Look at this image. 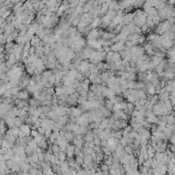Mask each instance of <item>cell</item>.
Instances as JSON below:
<instances>
[{
    "label": "cell",
    "instance_id": "obj_1",
    "mask_svg": "<svg viewBox=\"0 0 175 175\" xmlns=\"http://www.w3.org/2000/svg\"><path fill=\"white\" fill-rule=\"evenodd\" d=\"M31 131H32V127L28 124H24L20 127V134L18 137H29L31 136Z\"/></svg>",
    "mask_w": 175,
    "mask_h": 175
},
{
    "label": "cell",
    "instance_id": "obj_2",
    "mask_svg": "<svg viewBox=\"0 0 175 175\" xmlns=\"http://www.w3.org/2000/svg\"><path fill=\"white\" fill-rule=\"evenodd\" d=\"M76 124H78L79 126H89L90 124V120H89L88 113H84L82 116H80L79 118H77Z\"/></svg>",
    "mask_w": 175,
    "mask_h": 175
},
{
    "label": "cell",
    "instance_id": "obj_3",
    "mask_svg": "<svg viewBox=\"0 0 175 175\" xmlns=\"http://www.w3.org/2000/svg\"><path fill=\"white\" fill-rule=\"evenodd\" d=\"M111 50L113 52H117V53H122L124 50H126V46H125V42H116L111 46Z\"/></svg>",
    "mask_w": 175,
    "mask_h": 175
},
{
    "label": "cell",
    "instance_id": "obj_4",
    "mask_svg": "<svg viewBox=\"0 0 175 175\" xmlns=\"http://www.w3.org/2000/svg\"><path fill=\"white\" fill-rule=\"evenodd\" d=\"M73 145L77 147V149H80L82 150V147L85 145V140H84V137L82 135H76L75 136V139L73 141Z\"/></svg>",
    "mask_w": 175,
    "mask_h": 175
},
{
    "label": "cell",
    "instance_id": "obj_5",
    "mask_svg": "<svg viewBox=\"0 0 175 175\" xmlns=\"http://www.w3.org/2000/svg\"><path fill=\"white\" fill-rule=\"evenodd\" d=\"M79 96H80V94H79L78 92H75L74 94L70 95V96H69V98H68V100H67V102H68V106L74 107V106L78 104V98H79Z\"/></svg>",
    "mask_w": 175,
    "mask_h": 175
},
{
    "label": "cell",
    "instance_id": "obj_6",
    "mask_svg": "<svg viewBox=\"0 0 175 175\" xmlns=\"http://www.w3.org/2000/svg\"><path fill=\"white\" fill-rule=\"evenodd\" d=\"M30 95L31 94L29 93L26 89H24V90H20V91L18 92V94L17 95L15 99H20V100H29V99L31 98Z\"/></svg>",
    "mask_w": 175,
    "mask_h": 175
},
{
    "label": "cell",
    "instance_id": "obj_7",
    "mask_svg": "<svg viewBox=\"0 0 175 175\" xmlns=\"http://www.w3.org/2000/svg\"><path fill=\"white\" fill-rule=\"evenodd\" d=\"M75 151H76V147L72 143H69L68 147H67L66 154L68 159H73V157L75 156Z\"/></svg>",
    "mask_w": 175,
    "mask_h": 175
},
{
    "label": "cell",
    "instance_id": "obj_8",
    "mask_svg": "<svg viewBox=\"0 0 175 175\" xmlns=\"http://www.w3.org/2000/svg\"><path fill=\"white\" fill-rule=\"evenodd\" d=\"M30 44H31V46L32 47H37V46H39V45H41V44H43V42L41 41V39L39 38L38 36H34L33 38L31 39V41H30Z\"/></svg>",
    "mask_w": 175,
    "mask_h": 175
},
{
    "label": "cell",
    "instance_id": "obj_9",
    "mask_svg": "<svg viewBox=\"0 0 175 175\" xmlns=\"http://www.w3.org/2000/svg\"><path fill=\"white\" fill-rule=\"evenodd\" d=\"M75 133L74 132H70V131H65L63 130V137L67 139V141L68 142H72L74 141V139H75Z\"/></svg>",
    "mask_w": 175,
    "mask_h": 175
},
{
    "label": "cell",
    "instance_id": "obj_10",
    "mask_svg": "<svg viewBox=\"0 0 175 175\" xmlns=\"http://www.w3.org/2000/svg\"><path fill=\"white\" fill-rule=\"evenodd\" d=\"M94 137H95V135L93 133V130L90 129L86 134L84 135V140H85V142H92L94 139Z\"/></svg>",
    "mask_w": 175,
    "mask_h": 175
},
{
    "label": "cell",
    "instance_id": "obj_11",
    "mask_svg": "<svg viewBox=\"0 0 175 175\" xmlns=\"http://www.w3.org/2000/svg\"><path fill=\"white\" fill-rule=\"evenodd\" d=\"M104 107H106V109L107 110H109V111L113 112V110H114V107H115V104H114L113 100H111V99H106Z\"/></svg>",
    "mask_w": 175,
    "mask_h": 175
},
{
    "label": "cell",
    "instance_id": "obj_12",
    "mask_svg": "<svg viewBox=\"0 0 175 175\" xmlns=\"http://www.w3.org/2000/svg\"><path fill=\"white\" fill-rule=\"evenodd\" d=\"M38 110H39V112H40L41 114L47 115L51 111V107H47V106H40V107H38Z\"/></svg>",
    "mask_w": 175,
    "mask_h": 175
},
{
    "label": "cell",
    "instance_id": "obj_13",
    "mask_svg": "<svg viewBox=\"0 0 175 175\" xmlns=\"http://www.w3.org/2000/svg\"><path fill=\"white\" fill-rule=\"evenodd\" d=\"M53 74H54V73H53V71H52V70H45V71H44L43 73H42V77L48 80V79L50 78V77L52 76Z\"/></svg>",
    "mask_w": 175,
    "mask_h": 175
},
{
    "label": "cell",
    "instance_id": "obj_14",
    "mask_svg": "<svg viewBox=\"0 0 175 175\" xmlns=\"http://www.w3.org/2000/svg\"><path fill=\"white\" fill-rule=\"evenodd\" d=\"M56 157L58 158V160L61 161V162H65V161H66V159L68 157H67V154H66V152H59L57 154V156H56Z\"/></svg>",
    "mask_w": 175,
    "mask_h": 175
},
{
    "label": "cell",
    "instance_id": "obj_15",
    "mask_svg": "<svg viewBox=\"0 0 175 175\" xmlns=\"http://www.w3.org/2000/svg\"><path fill=\"white\" fill-rule=\"evenodd\" d=\"M93 142H94V145H96V147H100V145H102V139H100V138H99L98 136H95V137H94Z\"/></svg>",
    "mask_w": 175,
    "mask_h": 175
},
{
    "label": "cell",
    "instance_id": "obj_16",
    "mask_svg": "<svg viewBox=\"0 0 175 175\" xmlns=\"http://www.w3.org/2000/svg\"><path fill=\"white\" fill-rule=\"evenodd\" d=\"M125 152H126L127 155H132V147L131 145H127V147H124Z\"/></svg>",
    "mask_w": 175,
    "mask_h": 175
},
{
    "label": "cell",
    "instance_id": "obj_17",
    "mask_svg": "<svg viewBox=\"0 0 175 175\" xmlns=\"http://www.w3.org/2000/svg\"><path fill=\"white\" fill-rule=\"evenodd\" d=\"M39 134V132H38V130L37 129H32V131H31V136L33 137V138H35L37 135Z\"/></svg>",
    "mask_w": 175,
    "mask_h": 175
},
{
    "label": "cell",
    "instance_id": "obj_18",
    "mask_svg": "<svg viewBox=\"0 0 175 175\" xmlns=\"http://www.w3.org/2000/svg\"><path fill=\"white\" fill-rule=\"evenodd\" d=\"M18 175H31V174H30V172H23V171H22V172L18 173Z\"/></svg>",
    "mask_w": 175,
    "mask_h": 175
},
{
    "label": "cell",
    "instance_id": "obj_19",
    "mask_svg": "<svg viewBox=\"0 0 175 175\" xmlns=\"http://www.w3.org/2000/svg\"><path fill=\"white\" fill-rule=\"evenodd\" d=\"M153 90H154V88H153L152 86L149 87V92H150V93H153V92H154V91H153Z\"/></svg>",
    "mask_w": 175,
    "mask_h": 175
},
{
    "label": "cell",
    "instance_id": "obj_20",
    "mask_svg": "<svg viewBox=\"0 0 175 175\" xmlns=\"http://www.w3.org/2000/svg\"><path fill=\"white\" fill-rule=\"evenodd\" d=\"M10 175H18V173H15V172H13V173H10Z\"/></svg>",
    "mask_w": 175,
    "mask_h": 175
}]
</instances>
